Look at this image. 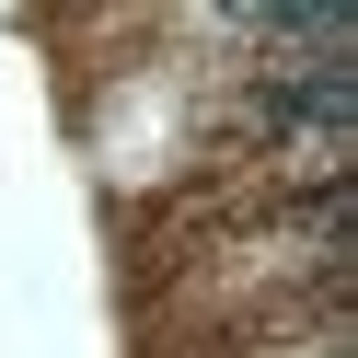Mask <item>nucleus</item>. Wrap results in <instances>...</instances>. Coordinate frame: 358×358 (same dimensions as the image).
I'll use <instances>...</instances> for the list:
<instances>
[{"mask_svg": "<svg viewBox=\"0 0 358 358\" xmlns=\"http://www.w3.org/2000/svg\"><path fill=\"white\" fill-rule=\"evenodd\" d=\"M266 116H289V127H324V139H335V127L358 116V81L324 58V70H301V81H266Z\"/></svg>", "mask_w": 358, "mask_h": 358, "instance_id": "1", "label": "nucleus"}]
</instances>
